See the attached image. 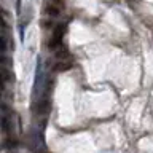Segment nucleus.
<instances>
[{"mask_svg": "<svg viewBox=\"0 0 153 153\" xmlns=\"http://www.w3.org/2000/svg\"><path fill=\"white\" fill-rule=\"evenodd\" d=\"M70 67H72V59H67V61H59V62H56V65L53 67V70L62 72V70H69Z\"/></svg>", "mask_w": 153, "mask_h": 153, "instance_id": "2", "label": "nucleus"}, {"mask_svg": "<svg viewBox=\"0 0 153 153\" xmlns=\"http://www.w3.org/2000/svg\"><path fill=\"white\" fill-rule=\"evenodd\" d=\"M2 74H3V80H5V81L13 80V76H14V74L8 69V67H2Z\"/></svg>", "mask_w": 153, "mask_h": 153, "instance_id": "3", "label": "nucleus"}, {"mask_svg": "<svg viewBox=\"0 0 153 153\" xmlns=\"http://www.w3.org/2000/svg\"><path fill=\"white\" fill-rule=\"evenodd\" d=\"M62 37H64V26H59L54 30V35H53V40L50 42V46L56 48L62 43Z\"/></svg>", "mask_w": 153, "mask_h": 153, "instance_id": "1", "label": "nucleus"}, {"mask_svg": "<svg viewBox=\"0 0 153 153\" xmlns=\"http://www.w3.org/2000/svg\"><path fill=\"white\" fill-rule=\"evenodd\" d=\"M46 13L50 14V16H57V14H59V10L53 5V7H46Z\"/></svg>", "mask_w": 153, "mask_h": 153, "instance_id": "4", "label": "nucleus"}]
</instances>
